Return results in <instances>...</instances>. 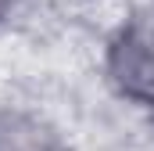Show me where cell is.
Masks as SVG:
<instances>
[{
  "instance_id": "1",
  "label": "cell",
  "mask_w": 154,
  "mask_h": 151,
  "mask_svg": "<svg viewBox=\"0 0 154 151\" xmlns=\"http://www.w3.org/2000/svg\"><path fill=\"white\" fill-rule=\"evenodd\" d=\"M0 151H68V137L43 108L0 104Z\"/></svg>"
}]
</instances>
